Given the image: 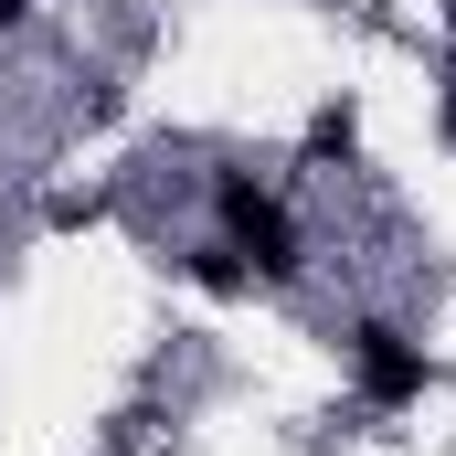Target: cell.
Listing matches in <instances>:
<instances>
[{"mask_svg": "<svg viewBox=\"0 0 456 456\" xmlns=\"http://www.w3.org/2000/svg\"><path fill=\"white\" fill-rule=\"evenodd\" d=\"M213 233L255 265V287H297L308 276V233L287 213V191L255 181V170H213Z\"/></svg>", "mask_w": 456, "mask_h": 456, "instance_id": "cell-1", "label": "cell"}, {"mask_svg": "<svg viewBox=\"0 0 456 456\" xmlns=\"http://www.w3.org/2000/svg\"><path fill=\"white\" fill-rule=\"evenodd\" d=\"M350 393L371 403V414H403V403H425L436 393V361L414 330H393V319H350Z\"/></svg>", "mask_w": 456, "mask_h": 456, "instance_id": "cell-2", "label": "cell"}, {"mask_svg": "<svg viewBox=\"0 0 456 456\" xmlns=\"http://www.w3.org/2000/svg\"><path fill=\"white\" fill-rule=\"evenodd\" d=\"M181 276H191L202 297H255V265L233 255L224 233H213V244H191V255H181Z\"/></svg>", "mask_w": 456, "mask_h": 456, "instance_id": "cell-3", "label": "cell"}, {"mask_svg": "<svg viewBox=\"0 0 456 456\" xmlns=\"http://www.w3.org/2000/svg\"><path fill=\"white\" fill-rule=\"evenodd\" d=\"M11 21H21V0H0V32H11Z\"/></svg>", "mask_w": 456, "mask_h": 456, "instance_id": "cell-4", "label": "cell"}, {"mask_svg": "<svg viewBox=\"0 0 456 456\" xmlns=\"http://www.w3.org/2000/svg\"><path fill=\"white\" fill-rule=\"evenodd\" d=\"M446 138H456V86H446Z\"/></svg>", "mask_w": 456, "mask_h": 456, "instance_id": "cell-5", "label": "cell"}]
</instances>
